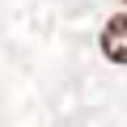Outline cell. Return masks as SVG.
<instances>
[{"instance_id":"cell-1","label":"cell","mask_w":127,"mask_h":127,"mask_svg":"<svg viewBox=\"0 0 127 127\" xmlns=\"http://www.w3.org/2000/svg\"><path fill=\"white\" fill-rule=\"evenodd\" d=\"M97 47H102V55H106L110 64H123V68H127V13H119V17H110V21L102 26Z\"/></svg>"},{"instance_id":"cell-2","label":"cell","mask_w":127,"mask_h":127,"mask_svg":"<svg viewBox=\"0 0 127 127\" xmlns=\"http://www.w3.org/2000/svg\"><path fill=\"white\" fill-rule=\"evenodd\" d=\"M119 4H127V0H119Z\"/></svg>"}]
</instances>
